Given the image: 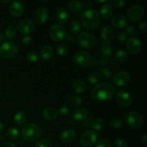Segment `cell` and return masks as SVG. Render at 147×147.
Listing matches in <instances>:
<instances>
[{
    "mask_svg": "<svg viewBox=\"0 0 147 147\" xmlns=\"http://www.w3.org/2000/svg\"><path fill=\"white\" fill-rule=\"evenodd\" d=\"M31 37H30V36H24V37H22V43L24 45H29L30 42H31Z\"/></svg>",
    "mask_w": 147,
    "mask_h": 147,
    "instance_id": "47",
    "label": "cell"
},
{
    "mask_svg": "<svg viewBox=\"0 0 147 147\" xmlns=\"http://www.w3.org/2000/svg\"><path fill=\"white\" fill-rule=\"evenodd\" d=\"M88 116V111L85 109H76L72 113V117L74 120L80 121L86 120Z\"/></svg>",
    "mask_w": 147,
    "mask_h": 147,
    "instance_id": "24",
    "label": "cell"
},
{
    "mask_svg": "<svg viewBox=\"0 0 147 147\" xmlns=\"http://www.w3.org/2000/svg\"><path fill=\"white\" fill-rule=\"evenodd\" d=\"M14 123L17 126H22L27 121V116L23 112L19 111L14 114V118H13Z\"/></svg>",
    "mask_w": 147,
    "mask_h": 147,
    "instance_id": "28",
    "label": "cell"
},
{
    "mask_svg": "<svg viewBox=\"0 0 147 147\" xmlns=\"http://www.w3.org/2000/svg\"><path fill=\"white\" fill-rule=\"evenodd\" d=\"M73 90L77 93H83L87 90V85L82 80H76L72 84Z\"/></svg>",
    "mask_w": 147,
    "mask_h": 147,
    "instance_id": "22",
    "label": "cell"
},
{
    "mask_svg": "<svg viewBox=\"0 0 147 147\" xmlns=\"http://www.w3.org/2000/svg\"><path fill=\"white\" fill-rule=\"evenodd\" d=\"M1 147H17V145H16L15 144L13 143V142H5V143L3 144Z\"/></svg>",
    "mask_w": 147,
    "mask_h": 147,
    "instance_id": "49",
    "label": "cell"
},
{
    "mask_svg": "<svg viewBox=\"0 0 147 147\" xmlns=\"http://www.w3.org/2000/svg\"><path fill=\"white\" fill-rule=\"evenodd\" d=\"M55 18L60 24H65L68 21L69 15L67 10L64 8L57 9L55 13Z\"/></svg>",
    "mask_w": 147,
    "mask_h": 147,
    "instance_id": "20",
    "label": "cell"
},
{
    "mask_svg": "<svg viewBox=\"0 0 147 147\" xmlns=\"http://www.w3.org/2000/svg\"><path fill=\"white\" fill-rule=\"evenodd\" d=\"M114 144L116 147H129L127 142L122 139H116L114 142Z\"/></svg>",
    "mask_w": 147,
    "mask_h": 147,
    "instance_id": "41",
    "label": "cell"
},
{
    "mask_svg": "<svg viewBox=\"0 0 147 147\" xmlns=\"http://www.w3.org/2000/svg\"><path fill=\"white\" fill-rule=\"evenodd\" d=\"M34 27H35V25H34V22L29 19H24V20H21L17 26L18 31L22 34H30L34 31Z\"/></svg>",
    "mask_w": 147,
    "mask_h": 147,
    "instance_id": "12",
    "label": "cell"
},
{
    "mask_svg": "<svg viewBox=\"0 0 147 147\" xmlns=\"http://www.w3.org/2000/svg\"><path fill=\"white\" fill-rule=\"evenodd\" d=\"M42 114L47 121H53L58 116V111L53 107H46L42 111Z\"/></svg>",
    "mask_w": 147,
    "mask_h": 147,
    "instance_id": "19",
    "label": "cell"
},
{
    "mask_svg": "<svg viewBox=\"0 0 147 147\" xmlns=\"http://www.w3.org/2000/svg\"><path fill=\"white\" fill-rule=\"evenodd\" d=\"M77 42L81 47L86 49L93 48L96 46L97 40L93 34L88 32H83L77 38Z\"/></svg>",
    "mask_w": 147,
    "mask_h": 147,
    "instance_id": "6",
    "label": "cell"
},
{
    "mask_svg": "<svg viewBox=\"0 0 147 147\" xmlns=\"http://www.w3.org/2000/svg\"><path fill=\"white\" fill-rule=\"evenodd\" d=\"M108 63V58L107 57H105V56H102L100 60V63L101 65H106Z\"/></svg>",
    "mask_w": 147,
    "mask_h": 147,
    "instance_id": "50",
    "label": "cell"
},
{
    "mask_svg": "<svg viewBox=\"0 0 147 147\" xmlns=\"http://www.w3.org/2000/svg\"><path fill=\"white\" fill-rule=\"evenodd\" d=\"M48 16V11L47 10V9L43 7L37 8V9L35 11V14H34L36 21L38 24H45L47 22Z\"/></svg>",
    "mask_w": 147,
    "mask_h": 147,
    "instance_id": "18",
    "label": "cell"
},
{
    "mask_svg": "<svg viewBox=\"0 0 147 147\" xmlns=\"http://www.w3.org/2000/svg\"><path fill=\"white\" fill-rule=\"evenodd\" d=\"M125 4H126V1H123V0H114V1H112V4L116 8L123 7Z\"/></svg>",
    "mask_w": 147,
    "mask_h": 147,
    "instance_id": "46",
    "label": "cell"
},
{
    "mask_svg": "<svg viewBox=\"0 0 147 147\" xmlns=\"http://www.w3.org/2000/svg\"><path fill=\"white\" fill-rule=\"evenodd\" d=\"M126 49L130 53L136 55L140 53L142 50V44L139 39L132 37L127 41L126 45Z\"/></svg>",
    "mask_w": 147,
    "mask_h": 147,
    "instance_id": "14",
    "label": "cell"
},
{
    "mask_svg": "<svg viewBox=\"0 0 147 147\" xmlns=\"http://www.w3.org/2000/svg\"><path fill=\"white\" fill-rule=\"evenodd\" d=\"M142 143L144 144V146H146V145H147V135H146V134H145L143 136V137L142 138Z\"/></svg>",
    "mask_w": 147,
    "mask_h": 147,
    "instance_id": "52",
    "label": "cell"
},
{
    "mask_svg": "<svg viewBox=\"0 0 147 147\" xmlns=\"http://www.w3.org/2000/svg\"><path fill=\"white\" fill-rule=\"evenodd\" d=\"M18 54V48L15 43L11 41L4 42L0 45V55L6 59H13Z\"/></svg>",
    "mask_w": 147,
    "mask_h": 147,
    "instance_id": "4",
    "label": "cell"
},
{
    "mask_svg": "<svg viewBox=\"0 0 147 147\" xmlns=\"http://www.w3.org/2000/svg\"><path fill=\"white\" fill-rule=\"evenodd\" d=\"M100 76L98 72H92L88 76V80L90 84H96L100 80Z\"/></svg>",
    "mask_w": 147,
    "mask_h": 147,
    "instance_id": "35",
    "label": "cell"
},
{
    "mask_svg": "<svg viewBox=\"0 0 147 147\" xmlns=\"http://www.w3.org/2000/svg\"><path fill=\"white\" fill-rule=\"evenodd\" d=\"M112 25L116 29H123L128 25V20L124 15L121 14H115L111 20Z\"/></svg>",
    "mask_w": 147,
    "mask_h": 147,
    "instance_id": "16",
    "label": "cell"
},
{
    "mask_svg": "<svg viewBox=\"0 0 147 147\" xmlns=\"http://www.w3.org/2000/svg\"><path fill=\"white\" fill-rule=\"evenodd\" d=\"M127 53L123 50H119L116 51V54L114 55L115 60H116V61L119 62V63H123L127 59Z\"/></svg>",
    "mask_w": 147,
    "mask_h": 147,
    "instance_id": "32",
    "label": "cell"
},
{
    "mask_svg": "<svg viewBox=\"0 0 147 147\" xmlns=\"http://www.w3.org/2000/svg\"><path fill=\"white\" fill-rule=\"evenodd\" d=\"M137 33V30L133 26H129L126 29V34L130 36H135Z\"/></svg>",
    "mask_w": 147,
    "mask_h": 147,
    "instance_id": "45",
    "label": "cell"
},
{
    "mask_svg": "<svg viewBox=\"0 0 147 147\" xmlns=\"http://www.w3.org/2000/svg\"><path fill=\"white\" fill-rule=\"evenodd\" d=\"M68 52V47L66 43H60L57 47V53L60 56H64Z\"/></svg>",
    "mask_w": 147,
    "mask_h": 147,
    "instance_id": "36",
    "label": "cell"
},
{
    "mask_svg": "<svg viewBox=\"0 0 147 147\" xmlns=\"http://www.w3.org/2000/svg\"><path fill=\"white\" fill-rule=\"evenodd\" d=\"M116 100L118 104L122 107H128L131 104V95L125 90H119L116 93Z\"/></svg>",
    "mask_w": 147,
    "mask_h": 147,
    "instance_id": "13",
    "label": "cell"
},
{
    "mask_svg": "<svg viewBox=\"0 0 147 147\" xmlns=\"http://www.w3.org/2000/svg\"><path fill=\"white\" fill-rule=\"evenodd\" d=\"M98 139V134L93 130L86 131L80 137V144L81 146L84 147H90L96 143Z\"/></svg>",
    "mask_w": 147,
    "mask_h": 147,
    "instance_id": "7",
    "label": "cell"
},
{
    "mask_svg": "<svg viewBox=\"0 0 147 147\" xmlns=\"http://www.w3.org/2000/svg\"><path fill=\"white\" fill-rule=\"evenodd\" d=\"M35 147H53V144L47 139H40L36 142Z\"/></svg>",
    "mask_w": 147,
    "mask_h": 147,
    "instance_id": "38",
    "label": "cell"
},
{
    "mask_svg": "<svg viewBox=\"0 0 147 147\" xmlns=\"http://www.w3.org/2000/svg\"><path fill=\"white\" fill-rule=\"evenodd\" d=\"M80 20L85 29L93 31L98 27L100 22V15L96 9L88 8L85 9L81 13Z\"/></svg>",
    "mask_w": 147,
    "mask_h": 147,
    "instance_id": "2",
    "label": "cell"
},
{
    "mask_svg": "<svg viewBox=\"0 0 147 147\" xmlns=\"http://www.w3.org/2000/svg\"><path fill=\"white\" fill-rule=\"evenodd\" d=\"M116 88L112 84L106 82H103L96 85L91 90V98L97 101H106L109 100L114 96Z\"/></svg>",
    "mask_w": 147,
    "mask_h": 147,
    "instance_id": "1",
    "label": "cell"
},
{
    "mask_svg": "<svg viewBox=\"0 0 147 147\" xmlns=\"http://www.w3.org/2000/svg\"><path fill=\"white\" fill-rule=\"evenodd\" d=\"M54 49L51 46H45L40 51V57L42 60H51L54 57Z\"/></svg>",
    "mask_w": 147,
    "mask_h": 147,
    "instance_id": "23",
    "label": "cell"
},
{
    "mask_svg": "<svg viewBox=\"0 0 147 147\" xmlns=\"http://www.w3.org/2000/svg\"><path fill=\"white\" fill-rule=\"evenodd\" d=\"M65 39H66V40H67V42H69V43H71L74 41V37H73L72 35L66 36Z\"/></svg>",
    "mask_w": 147,
    "mask_h": 147,
    "instance_id": "51",
    "label": "cell"
},
{
    "mask_svg": "<svg viewBox=\"0 0 147 147\" xmlns=\"http://www.w3.org/2000/svg\"><path fill=\"white\" fill-rule=\"evenodd\" d=\"M128 39V34H126V32H119L117 34V40L118 41L123 42L127 40Z\"/></svg>",
    "mask_w": 147,
    "mask_h": 147,
    "instance_id": "42",
    "label": "cell"
},
{
    "mask_svg": "<svg viewBox=\"0 0 147 147\" xmlns=\"http://www.w3.org/2000/svg\"><path fill=\"white\" fill-rule=\"evenodd\" d=\"M113 36H114V32L113 29L109 26H106L100 30V37L103 41L109 42L113 39Z\"/></svg>",
    "mask_w": 147,
    "mask_h": 147,
    "instance_id": "21",
    "label": "cell"
},
{
    "mask_svg": "<svg viewBox=\"0 0 147 147\" xmlns=\"http://www.w3.org/2000/svg\"><path fill=\"white\" fill-rule=\"evenodd\" d=\"M128 17L132 22H139L144 15V9L139 4H134L131 6L128 10Z\"/></svg>",
    "mask_w": 147,
    "mask_h": 147,
    "instance_id": "10",
    "label": "cell"
},
{
    "mask_svg": "<svg viewBox=\"0 0 147 147\" xmlns=\"http://www.w3.org/2000/svg\"><path fill=\"white\" fill-rule=\"evenodd\" d=\"M100 52L105 57H109L112 54V47L109 42L103 41L100 45Z\"/></svg>",
    "mask_w": 147,
    "mask_h": 147,
    "instance_id": "26",
    "label": "cell"
},
{
    "mask_svg": "<svg viewBox=\"0 0 147 147\" xmlns=\"http://www.w3.org/2000/svg\"><path fill=\"white\" fill-rule=\"evenodd\" d=\"M2 40H3V36L0 34V43H1V42L2 41Z\"/></svg>",
    "mask_w": 147,
    "mask_h": 147,
    "instance_id": "54",
    "label": "cell"
},
{
    "mask_svg": "<svg viewBox=\"0 0 147 147\" xmlns=\"http://www.w3.org/2000/svg\"><path fill=\"white\" fill-rule=\"evenodd\" d=\"M139 29H140V30H142L143 32H144V33L146 32V22H144L139 24Z\"/></svg>",
    "mask_w": 147,
    "mask_h": 147,
    "instance_id": "48",
    "label": "cell"
},
{
    "mask_svg": "<svg viewBox=\"0 0 147 147\" xmlns=\"http://www.w3.org/2000/svg\"><path fill=\"white\" fill-rule=\"evenodd\" d=\"M16 36L15 27L12 25H9L4 30V37L8 40H12Z\"/></svg>",
    "mask_w": 147,
    "mask_h": 147,
    "instance_id": "31",
    "label": "cell"
},
{
    "mask_svg": "<svg viewBox=\"0 0 147 147\" xmlns=\"http://www.w3.org/2000/svg\"><path fill=\"white\" fill-rule=\"evenodd\" d=\"M90 126H91V127L96 131L101 130V129L104 127L105 122L102 119H100V118H97V119H95L92 121L91 123H90Z\"/></svg>",
    "mask_w": 147,
    "mask_h": 147,
    "instance_id": "30",
    "label": "cell"
},
{
    "mask_svg": "<svg viewBox=\"0 0 147 147\" xmlns=\"http://www.w3.org/2000/svg\"><path fill=\"white\" fill-rule=\"evenodd\" d=\"M73 62L80 67H88L91 64V55L87 52H78L73 56Z\"/></svg>",
    "mask_w": 147,
    "mask_h": 147,
    "instance_id": "9",
    "label": "cell"
},
{
    "mask_svg": "<svg viewBox=\"0 0 147 147\" xmlns=\"http://www.w3.org/2000/svg\"><path fill=\"white\" fill-rule=\"evenodd\" d=\"M24 7L22 3L19 1H13L9 6V11L14 17H20L23 14Z\"/></svg>",
    "mask_w": 147,
    "mask_h": 147,
    "instance_id": "15",
    "label": "cell"
},
{
    "mask_svg": "<svg viewBox=\"0 0 147 147\" xmlns=\"http://www.w3.org/2000/svg\"><path fill=\"white\" fill-rule=\"evenodd\" d=\"M83 4L80 1H72L68 4V9L70 11L78 13L83 9Z\"/></svg>",
    "mask_w": 147,
    "mask_h": 147,
    "instance_id": "27",
    "label": "cell"
},
{
    "mask_svg": "<svg viewBox=\"0 0 147 147\" xmlns=\"http://www.w3.org/2000/svg\"><path fill=\"white\" fill-rule=\"evenodd\" d=\"M113 11V7L111 6V4L106 3L100 7V13L101 17L105 20H106V19H109L111 17Z\"/></svg>",
    "mask_w": 147,
    "mask_h": 147,
    "instance_id": "25",
    "label": "cell"
},
{
    "mask_svg": "<svg viewBox=\"0 0 147 147\" xmlns=\"http://www.w3.org/2000/svg\"><path fill=\"white\" fill-rule=\"evenodd\" d=\"M113 81L116 86L119 87H123L130 83L131 76L127 72L121 71L113 76Z\"/></svg>",
    "mask_w": 147,
    "mask_h": 147,
    "instance_id": "11",
    "label": "cell"
},
{
    "mask_svg": "<svg viewBox=\"0 0 147 147\" xmlns=\"http://www.w3.org/2000/svg\"><path fill=\"white\" fill-rule=\"evenodd\" d=\"M80 29H81V25L78 20H74L70 22V30L71 33L73 34H77L80 32Z\"/></svg>",
    "mask_w": 147,
    "mask_h": 147,
    "instance_id": "33",
    "label": "cell"
},
{
    "mask_svg": "<svg viewBox=\"0 0 147 147\" xmlns=\"http://www.w3.org/2000/svg\"><path fill=\"white\" fill-rule=\"evenodd\" d=\"M6 136L8 139L11 140H17L20 137V131L14 127H9L7 129L6 132Z\"/></svg>",
    "mask_w": 147,
    "mask_h": 147,
    "instance_id": "29",
    "label": "cell"
},
{
    "mask_svg": "<svg viewBox=\"0 0 147 147\" xmlns=\"http://www.w3.org/2000/svg\"><path fill=\"white\" fill-rule=\"evenodd\" d=\"M123 124V120L121 118H114L110 122V125L113 129H119Z\"/></svg>",
    "mask_w": 147,
    "mask_h": 147,
    "instance_id": "39",
    "label": "cell"
},
{
    "mask_svg": "<svg viewBox=\"0 0 147 147\" xmlns=\"http://www.w3.org/2000/svg\"><path fill=\"white\" fill-rule=\"evenodd\" d=\"M40 135L41 129L35 123H27L22 130V136L23 139L28 142H33L38 140Z\"/></svg>",
    "mask_w": 147,
    "mask_h": 147,
    "instance_id": "3",
    "label": "cell"
},
{
    "mask_svg": "<svg viewBox=\"0 0 147 147\" xmlns=\"http://www.w3.org/2000/svg\"><path fill=\"white\" fill-rule=\"evenodd\" d=\"M39 57H40V55H39L37 51H34V50L30 51L26 56L27 61L30 63H36L39 60Z\"/></svg>",
    "mask_w": 147,
    "mask_h": 147,
    "instance_id": "34",
    "label": "cell"
},
{
    "mask_svg": "<svg viewBox=\"0 0 147 147\" xmlns=\"http://www.w3.org/2000/svg\"><path fill=\"white\" fill-rule=\"evenodd\" d=\"M58 113H60V114L63 116H67V115L70 113V109H69V107L65 106H61V107L60 108V109H59Z\"/></svg>",
    "mask_w": 147,
    "mask_h": 147,
    "instance_id": "44",
    "label": "cell"
},
{
    "mask_svg": "<svg viewBox=\"0 0 147 147\" xmlns=\"http://www.w3.org/2000/svg\"><path fill=\"white\" fill-rule=\"evenodd\" d=\"M50 37L54 41L60 42L65 39L66 37V29L65 27L60 24H55L50 27L49 30Z\"/></svg>",
    "mask_w": 147,
    "mask_h": 147,
    "instance_id": "8",
    "label": "cell"
},
{
    "mask_svg": "<svg viewBox=\"0 0 147 147\" xmlns=\"http://www.w3.org/2000/svg\"><path fill=\"white\" fill-rule=\"evenodd\" d=\"M125 121L133 129H140L143 126L144 119L142 115L136 111L129 112L125 116Z\"/></svg>",
    "mask_w": 147,
    "mask_h": 147,
    "instance_id": "5",
    "label": "cell"
},
{
    "mask_svg": "<svg viewBox=\"0 0 147 147\" xmlns=\"http://www.w3.org/2000/svg\"><path fill=\"white\" fill-rule=\"evenodd\" d=\"M95 147H110V143L107 139H102L96 143Z\"/></svg>",
    "mask_w": 147,
    "mask_h": 147,
    "instance_id": "43",
    "label": "cell"
},
{
    "mask_svg": "<svg viewBox=\"0 0 147 147\" xmlns=\"http://www.w3.org/2000/svg\"><path fill=\"white\" fill-rule=\"evenodd\" d=\"M68 101L71 106L77 107V106H79L81 105L82 99L81 98L79 97V96H71L69 98Z\"/></svg>",
    "mask_w": 147,
    "mask_h": 147,
    "instance_id": "37",
    "label": "cell"
},
{
    "mask_svg": "<svg viewBox=\"0 0 147 147\" xmlns=\"http://www.w3.org/2000/svg\"><path fill=\"white\" fill-rule=\"evenodd\" d=\"M99 75L100 77H103V78L109 79L111 77V73L110 70L107 68H100L98 71Z\"/></svg>",
    "mask_w": 147,
    "mask_h": 147,
    "instance_id": "40",
    "label": "cell"
},
{
    "mask_svg": "<svg viewBox=\"0 0 147 147\" xmlns=\"http://www.w3.org/2000/svg\"><path fill=\"white\" fill-rule=\"evenodd\" d=\"M4 123H2V122L0 121V134H1L3 132V131H4Z\"/></svg>",
    "mask_w": 147,
    "mask_h": 147,
    "instance_id": "53",
    "label": "cell"
},
{
    "mask_svg": "<svg viewBox=\"0 0 147 147\" xmlns=\"http://www.w3.org/2000/svg\"><path fill=\"white\" fill-rule=\"evenodd\" d=\"M76 132L74 129H66L60 135V141L65 144H70L76 139Z\"/></svg>",
    "mask_w": 147,
    "mask_h": 147,
    "instance_id": "17",
    "label": "cell"
}]
</instances>
